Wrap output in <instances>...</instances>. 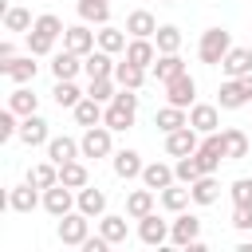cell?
<instances>
[{
    "instance_id": "obj_1",
    "label": "cell",
    "mask_w": 252,
    "mask_h": 252,
    "mask_svg": "<svg viewBox=\"0 0 252 252\" xmlns=\"http://www.w3.org/2000/svg\"><path fill=\"white\" fill-rule=\"evenodd\" d=\"M228 47H232V35L224 28H205L201 32V43H197V55H201V63L220 67V59L228 55Z\"/></svg>"
},
{
    "instance_id": "obj_2",
    "label": "cell",
    "mask_w": 252,
    "mask_h": 252,
    "mask_svg": "<svg viewBox=\"0 0 252 252\" xmlns=\"http://www.w3.org/2000/svg\"><path fill=\"white\" fill-rule=\"evenodd\" d=\"M110 126L106 122H98V126H87L83 130V138H79V146H83V158H110L114 154V142H110Z\"/></svg>"
},
{
    "instance_id": "obj_3",
    "label": "cell",
    "mask_w": 252,
    "mask_h": 252,
    "mask_svg": "<svg viewBox=\"0 0 252 252\" xmlns=\"http://www.w3.org/2000/svg\"><path fill=\"white\" fill-rule=\"evenodd\" d=\"M197 165H201V173H217L220 169V161H228L224 158V138H220V130H213V134H205V142L197 146Z\"/></svg>"
},
{
    "instance_id": "obj_4",
    "label": "cell",
    "mask_w": 252,
    "mask_h": 252,
    "mask_svg": "<svg viewBox=\"0 0 252 252\" xmlns=\"http://www.w3.org/2000/svg\"><path fill=\"white\" fill-rule=\"evenodd\" d=\"M55 232H59V240H63V244H71V248H83V240L91 236V217L71 209L67 217H59V228H55Z\"/></svg>"
},
{
    "instance_id": "obj_5",
    "label": "cell",
    "mask_w": 252,
    "mask_h": 252,
    "mask_svg": "<svg viewBox=\"0 0 252 252\" xmlns=\"http://www.w3.org/2000/svg\"><path fill=\"white\" fill-rule=\"evenodd\" d=\"M75 205H79V201H75V189H71V185H63V181H59V185L43 189V209H47L55 220H59V217H67Z\"/></svg>"
},
{
    "instance_id": "obj_6",
    "label": "cell",
    "mask_w": 252,
    "mask_h": 252,
    "mask_svg": "<svg viewBox=\"0 0 252 252\" xmlns=\"http://www.w3.org/2000/svg\"><path fill=\"white\" fill-rule=\"evenodd\" d=\"M169 240H173V244H181V248H189L193 240H201V220H197L193 213H185V209H181V213L169 220Z\"/></svg>"
},
{
    "instance_id": "obj_7",
    "label": "cell",
    "mask_w": 252,
    "mask_h": 252,
    "mask_svg": "<svg viewBox=\"0 0 252 252\" xmlns=\"http://www.w3.org/2000/svg\"><path fill=\"white\" fill-rule=\"evenodd\" d=\"M248 102H252V91L244 87V79L220 83V91H217V106H220V110H240V106H248Z\"/></svg>"
},
{
    "instance_id": "obj_8",
    "label": "cell",
    "mask_w": 252,
    "mask_h": 252,
    "mask_svg": "<svg viewBox=\"0 0 252 252\" xmlns=\"http://www.w3.org/2000/svg\"><path fill=\"white\" fill-rule=\"evenodd\" d=\"M63 47L75 51V55H91V51L98 47V32H91L87 24H75V28L63 32Z\"/></svg>"
},
{
    "instance_id": "obj_9",
    "label": "cell",
    "mask_w": 252,
    "mask_h": 252,
    "mask_svg": "<svg viewBox=\"0 0 252 252\" xmlns=\"http://www.w3.org/2000/svg\"><path fill=\"white\" fill-rule=\"evenodd\" d=\"M39 55H16V59H0V71L12 79V83H32L35 79V71H39V63H35Z\"/></svg>"
},
{
    "instance_id": "obj_10",
    "label": "cell",
    "mask_w": 252,
    "mask_h": 252,
    "mask_svg": "<svg viewBox=\"0 0 252 252\" xmlns=\"http://www.w3.org/2000/svg\"><path fill=\"white\" fill-rule=\"evenodd\" d=\"M165 98L173 102V106H193L197 102V79L185 71V75H177V79H169L165 83Z\"/></svg>"
},
{
    "instance_id": "obj_11",
    "label": "cell",
    "mask_w": 252,
    "mask_h": 252,
    "mask_svg": "<svg viewBox=\"0 0 252 252\" xmlns=\"http://www.w3.org/2000/svg\"><path fill=\"white\" fill-rule=\"evenodd\" d=\"M24 146H47L51 142V130H47V118H39V114H28L24 122H20V134H16Z\"/></svg>"
},
{
    "instance_id": "obj_12",
    "label": "cell",
    "mask_w": 252,
    "mask_h": 252,
    "mask_svg": "<svg viewBox=\"0 0 252 252\" xmlns=\"http://www.w3.org/2000/svg\"><path fill=\"white\" fill-rule=\"evenodd\" d=\"M197 130L193 126H181V130H169L165 134V154L169 158H185V154H197Z\"/></svg>"
},
{
    "instance_id": "obj_13",
    "label": "cell",
    "mask_w": 252,
    "mask_h": 252,
    "mask_svg": "<svg viewBox=\"0 0 252 252\" xmlns=\"http://www.w3.org/2000/svg\"><path fill=\"white\" fill-rule=\"evenodd\" d=\"M138 240L150 244V248H154V244H165V240H169V220H161L158 213H146V217L138 220Z\"/></svg>"
},
{
    "instance_id": "obj_14",
    "label": "cell",
    "mask_w": 252,
    "mask_h": 252,
    "mask_svg": "<svg viewBox=\"0 0 252 252\" xmlns=\"http://www.w3.org/2000/svg\"><path fill=\"white\" fill-rule=\"evenodd\" d=\"M189 126H193L197 134H213V130L220 126L217 106H213V102H193V106H189Z\"/></svg>"
},
{
    "instance_id": "obj_15",
    "label": "cell",
    "mask_w": 252,
    "mask_h": 252,
    "mask_svg": "<svg viewBox=\"0 0 252 252\" xmlns=\"http://www.w3.org/2000/svg\"><path fill=\"white\" fill-rule=\"evenodd\" d=\"M220 71H224L228 79L252 75V47H228V55L220 59Z\"/></svg>"
},
{
    "instance_id": "obj_16",
    "label": "cell",
    "mask_w": 252,
    "mask_h": 252,
    "mask_svg": "<svg viewBox=\"0 0 252 252\" xmlns=\"http://www.w3.org/2000/svg\"><path fill=\"white\" fill-rule=\"evenodd\" d=\"M110 165H114V173L122 177V181H130V177H142V154L138 150H118V154H110Z\"/></svg>"
},
{
    "instance_id": "obj_17",
    "label": "cell",
    "mask_w": 252,
    "mask_h": 252,
    "mask_svg": "<svg viewBox=\"0 0 252 252\" xmlns=\"http://www.w3.org/2000/svg\"><path fill=\"white\" fill-rule=\"evenodd\" d=\"M35 205H43V197H39V185H16L12 193H8V209L12 213H32Z\"/></svg>"
},
{
    "instance_id": "obj_18",
    "label": "cell",
    "mask_w": 252,
    "mask_h": 252,
    "mask_svg": "<svg viewBox=\"0 0 252 252\" xmlns=\"http://www.w3.org/2000/svg\"><path fill=\"white\" fill-rule=\"evenodd\" d=\"M75 201H79V213H87V217H102V213H106V193H102L98 185L75 189Z\"/></svg>"
},
{
    "instance_id": "obj_19",
    "label": "cell",
    "mask_w": 252,
    "mask_h": 252,
    "mask_svg": "<svg viewBox=\"0 0 252 252\" xmlns=\"http://www.w3.org/2000/svg\"><path fill=\"white\" fill-rule=\"evenodd\" d=\"M126 59H130L134 67H154V59H158V43H154V39H138V35H130V43H126Z\"/></svg>"
},
{
    "instance_id": "obj_20",
    "label": "cell",
    "mask_w": 252,
    "mask_h": 252,
    "mask_svg": "<svg viewBox=\"0 0 252 252\" xmlns=\"http://www.w3.org/2000/svg\"><path fill=\"white\" fill-rule=\"evenodd\" d=\"M134 114H138V106H126V102H118V98H110V106H106V114H102V122L118 134V130H130L134 126Z\"/></svg>"
},
{
    "instance_id": "obj_21",
    "label": "cell",
    "mask_w": 252,
    "mask_h": 252,
    "mask_svg": "<svg viewBox=\"0 0 252 252\" xmlns=\"http://www.w3.org/2000/svg\"><path fill=\"white\" fill-rule=\"evenodd\" d=\"M47 158H51L55 165H63V161H75V158H83V146H79L75 138L59 134V138H51V142H47Z\"/></svg>"
},
{
    "instance_id": "obj_22",
    "label": "cell",
    "mask_w": 252,
    "mask_h": 252,
    "mask_svg": "<svg viewBox=\"0 0 252 252\" xmlns=\"http://www.w3.org/2000/svg\"><path fill=\"white\" fill-rule=\"evenodd\" d=\"M177 181V173H173V165H165V161H150L146 169H142V185H150L154 193H161L165 185H173Z\"/></svg>"
},
{
    "instance_id": "obj_23",
    "label": "cell",
    "mask_w": 252,
    "mask_h": 252,
    "mask_svg": "<svg viewBox=\"0 0 252 252\" xmlns=\"http://www.w3.org/2000/svg\"><path fill=\"white\" fill-rule=\"evenodd\" d=\"M126 32H130V35H138V39H154V32H158V20H154V12H146V8H134V12L126 16Z\"/></svg>"
},
{
    "instance_id": "obj_24",
    "label": "cell",
    "mask_w": 252,
    "mask_h": 252,
    "mask_svg": "<svg viewBox=\"0 0 252 252\" xmlns=\"http://www.w3.org/2000/svg\"><path fill=\"white\" fill-rule=\"evenodd\" d=\"M79 71H83V55H75V51H67V47L51 55V75H55V79H75Z\"/></svg>"
},
{
    "instance_id": "obj_25",
    "label": "cell",
    "mask_w": 252,
    "mask_h": 252,
    "mask_svg": "<svg viewBox=\"0 0 252 252\" xmlns=\"http://www.w3.org/2000/svg\"><path fill=\"white\" fill-rule=\"evenodd\" d=\"M177 75H185V59L177 55V51H169V55H158L154 59V79L165 87L169 79H177Z\"/></svg>"
},
{
    "instance_id": "obj_26",
    "label": "cell",
    "mask_w": 252,
    "mask_h": 252,
    "mask_svg": "<svg viewBox=\"0 0 252 252\" xmlns=\"http://www.w3.org/2000/svg\"><path fill=\"white\" fill-rule=\"evenodd\" d=\"M154 126H158L161 134H169V130H181V126H189V114H185V106H173V102H165V106L154 114Z\"/></svg>"
},
{
    "instance_id": "obj_27",
    "label": "cell",
    "mask_w": 252,
    "mask_h": 252,
    "mask_svg": "<svg viewBox=\"0 0 252 252\" xmlns=\"http://www.w3.org/2000/svg\"><path fill=\"white\" fill-rule=\"evenodd\" d=\"M189 193H193V205H213V201L220 197V181H217V173H201V177L189 185Z\"/></svg>"
},
{
    "instance_id": "obj_28",
    "label": "cell",
    "mask_w": 252,
    "mask_h": 252,
    "mask_svg": "<svg viewBox=\"0 0 252 252\" xmlns=\"http://www.w3.org/2000/svg\"><path fill=\"white\" fill-rule=\"evenodd\" d=\"M98 232H102L110 244H126V236H130L126 213H122V217H118V213H102V217H98Z\"/></svg>"
},
{
    "instance_id": "obj_29",
    "label": "cell",
    "mask_w": 252,
    "mask_h": 252,
    "mask_svg": "<svg viewBox=\"0 0 252 252\" xmlns=\"http://www.w3.org/2000/svg\"><path fill=\"white\" fill-rule=\"evenodd\" d=\"M83 71H87V79H102V75H114V59H110V51L94 47L91 55H83Z\"/></svg>"
},
{
    "instance_id": "obj_30",
    "label": "cell",
    "mask_w": 252,
    "mask_h": 252,
    "mask_svg": "<svg viewBox=\"0 0 252 252\" xmlns=\"http://www.w3.org/2000/svg\"><path fill=\"white\" fill-rule=\"evenodd\" d=\"M8 106H12L20 118H28V114H35V106H39V94H35L28 83H20V87L8 94Z\"/></svg>"
},
{
    "instance_id": "obj_31",
    "label": "cell",
    "mask_w": 252,
    "mask_h": 252,
    "mask_svg": "<svg viewBox=\"0 0 252 252\" xmlns=\"http://www.w3.org/2000/svg\"><path fill=\"white\" fill-rule=\"evenodd\" d=\"M71 114H75V122H79V126H98L106 110H102V102H98V98H91V94H83V98H79V106H75Z\"/></svg>"
},
{
    "instance_id": "obj_32",
    "label": "cell",
    "mask_w": 252,
    "mask_h": 252,
    "mask_svg": "<svg viewBox=\"0 0 252 252\" xmlns=\"http://www.w3.org/2000/svg\"><path fill=\"white\" fill-rule=\"evenodd\" d=\"M220 138H224V158H228V161L248 158V134H244V130L228 126V130H220Z\"/></svg>"
},
{
    "instance_id": "obj_33",
    "label": "cell",
    "mask_w": 252,
    "mask_h": 252,
    "mask_svg": "<svg viewBox=\"0 0 252 252\" xmlns=\"http://www.w3.org/2000/svg\"><path fill=\"white\" fill-rule=\"evenodd\" d=\"M189 201H193V193H189V185H181V181H173V185L161 189V209H165V213H181Z\"/></svg>"
},
{
    "instance_id": "obj_34",
    "label": "cell",
    "mask_w": 252,
    "mask_h": 252,
    "mask_svg": "<svg viewBox=\"0 0 252 252\" xmlns=\"http://www.w3.org/2000/svg\"><path fill=\"white\" fill-rule=\"evenodd\" d=\"M146 213H154V189L146 185V189H134L130 197H126V217L130 220H142Z\"/></svg>"
},
{
    "instance_id": "obj_35",
    "label": "cell",
    "mask_w": 252,
    "mask_h": 252,
    "mask_svg": "<svg viewBox=\"0 0 252 252\" xmlns=\"http://www.w3.org/2000/svg\"><path fill=\"white\" fill-rule=\"evenodd\" d=\"M79 20L83 24H110V0H79Z\"/></svg>"
},
{
    "instance_id": "obj_36",
    "label": "cell",
    "mask_w": 252,
    "mask_h": 252,
    "mask_svg": "<svg viewBox=\"0 0 252 252\" xmlns=\"http://www.w3.org/2000/svg\"><path fill=\"white\" fill-rule=\"evenodd\" d=\"M114 83H118V87H134V91H138V87L146 83V67H134L130 59H122V63H114Z\"/></svg>"
},
{
    "instance_id": "obj_37",
    "label": "cell",
    "mask_w": 252,
    "mask_h": 252,
    "mask_svg": "<svg viewBox=\"0 0 252 252\" xmlns=\"http://www.w3.org/2000/svg\"><path fill=\"white\" fill-rule=\"evenodd\" d=\"M51 98H55V106H67V110H75V106H79V98H83V91L75 87V79H55V91H51Z\"/></svg>"
},
{
    "instance_id": "obj_38",
    "label": "cell",
    "mask_w": 252,
    "mask_h": 252,
    "mask_svg": "<svg viewBox=\"0 0 252 252\" xmlns=\"http://www.w3.org/2000/svg\"><path fill=\"white\" fill-rule=\"evenodd\" d=\"M28 181H32V185H39V189H51V185H59V165L47 158V161H39V165H32V169H28Z\"/></svg>"
},
{
    "instance_id": "obj_39",
    "label": "cell",
    "mask_w": 252,
    "mask_h": 252,
    "mask_svg": "<svg viewBox=\"0 0 252 252\" xmlns=\"http://www.w3.org/2000/svg\"><path fill=\"white\" fill-rule=\"evenodd\" d=\"M59 181L71 185V189H83V185H91V173H87V165L75 158V161H63V165H59Z\"/></svg>"
},
{
    "instance_id": "obj_40",
    "label": "cell",
    "mask_w": 252,
    "mask_h": 252,
    "mask_svg": "<svg viewBox=\"0 0 252 252\" xmlns=\"http://www.w3.org/2000/svg\"><path fill=\"white\" fill-rule=\"evenodd\" d=\"M98 47L110 51V55L126 51V28H110V24H102V28H98Z\"/></svg>"
},
{
    "instance_id": "obj_41",
    "label": "cell",
    "mask_w": 252,
    "mask_h": 252,
    "mask_svg": "<svg viewBox=\"0 0 252 252\" xmlns=\"http://www.w3.org/2000/svg\"><path fill=\"white\" fill-rule=\"evenodd\" d=\"M154 43H158V55L181 51V28H173V24H161V28L154 32Z\"/></svg>"
},
{
    "instance_id": "obj_42",
    "label": "cell",
    "mask_w": 252,
    "mask_h": 252,
    "mask_svg": "<svg viewBox=\"0 0 252 252\" xmlns=\"http://www.w3.org/2000/svg\"><path fill=\"white\" fill-rule=\"evenodd\" d=\"M4 28H8V32H32V28H35V20H32V12H28V8L12 4V8H4Z\"/></svg>"
},
{
    "instance_id": "obj_43",
    "label": "cell",
    "mask_w": 252,
    "mask_h": 252,
    "mask_svg": "<svg viewBox=\"0 0 252 252\" xmlns=\"http://www.w3.org/2000/svg\"><path fill=\"white\" fill-rule=\"evenodd\" d=\"M118 83H114V75H102V79H91V87H87V94L91 98H98V102H110L118 91H114Z\"/></svg>"
},
{
    "instance_id": "obj_44",
    "label": "cell",
    "mask_w": 252,
    "mask_h": 252,
    "mask_svg": "<svg viewBox=\"0 0 252 252\" xmlns=\"http://www.w3.org/2000/svg\"><path fill=\"white\" fill-rule=\"evenodd\" d=\"M173 173H177V181H181V185H193V181L201 177V165H197V158H193V154H185V158H177Z\"/></svg>"
},
{
    "instance_id": "obj_45",
    "label": "cell",
    "mask_w": 252,
    "mask_h": 252,
    "mask_svg": "<svg viewBox=\"0 0 252 252\" xmlns=\"http://www.w3.org/2000/svg\"><path fill=\"white\" fill-rule=\"evenodd\" d=\"M35 32H43V35H51V39H59L67 28H63V20L59 16H51V12H43V16H35Z\"/></svg>"
},
{
    "instance_id": "obj_46",
    "label": "cell",
    "mask_w": 252,
    "mask_h": 252,
    "mask_svg": "<svg viewBox=\"0 0 252 252\" xmlns=\"http://www.w3.org/2000/svg\"><path fill=\"white\" fill-rule=\"evenodd\" d=\"M51 47H55L51 35H43V32H35V28L28 32V51H32V55H51Z\"/></svg>"
},
{
    "instance_id": "obj_47",
    "label": "cell",
    "mask_w": 252,
    "mask_h": 252,
    "mask_svg": "<svg viewBox=\"0 0 252 252\" xmlns=\"http://www.w3.org/2000/svg\"><path fill=\"white\" fill-rule=\"evenodd\" d=\"M228 197H232V205H252V177H236Z\"/></svg>"
},
{
    "instance_id": "obj_48",
    "label": "cell",
    "mask_w": 252,
    "mask_h": 252,
    "mask_svg": "<svg viewBox=\"0 0 252 252\" xmlns=\"http://www.w3.org/2000/svg\"><path fill=\"white\" fill-rule=\"evenodd\" d=\"M16 118H20V114H16L12 106H4V110H0V138H4V142L20 134V122H16Z\"/></svg>"
},
{
    "instance_id": "obj_49",
    "label": "cell",
    "mask_w": 252,
    "mask_h": 252,
    "mask_svg": "<svg viewBox=\"0 0 252 252\" xmlns=\"http://www.w3.org/2000/svg\"><path fill=\"white\" fill-rule=\"evenodd\" d=\"M232 228H240V232L252 228V205H232Z\"/></svg>"
},
{
    "instance_id": "obj_50",
    "label": "cell",
    "mask_w": 252,
    "mask_h": 252,
    "mask_svg": "<svg viewBox=\"0 0 252 252\" xmlns=\"http://www.w3.org/2000/svg\"><path fill=\"white\" fill-rule=\"evenodd\" d=\"M0 59H16V47H12V39H4V43H0Z\"/></svg>"
},
{
    "instance_id": "obj_51",
    "label": "cell",
    "mask_w": 252,
    "mask_h": 252,
    "mask_svg": "<svg viewBox=\"0 0 252 252\" xmlns=\"http://www.w3.org/2000/svg\"><path fill=\"white\" fill-rule=\"evenodd\" d=\"M161 4H177V0H161Z\"/></svg>"
},
{
    "instance_id": "obj_52",
    "label": "cell",
    "mask_w": 252,
    "mask_h": 252,
    "mask_svg": "<svg viewBox=\"0 0 252 252\" xmlns=\"http://www.w3.org/2000/svg\"><path fill=\"white\" fill-rule=\"evenodd\" d=\"M248 47H252V43H248Z\"/></svg>"
}]
</instances>
